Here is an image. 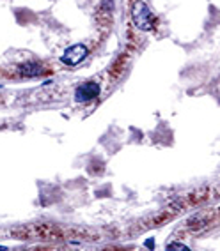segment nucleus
Wrapping results in <instances>:
<instances>
[{"label":"nucleus","mask_w":220,"mask_h":251,"mask_svg":"<svg viewBox=\"0 0 220 251\" xmlns=\"http://www.w3.org/2000/svg\"><path fill=\"white\" fill-rule=\"evenodd\" d=\"M18 73L25 78H39V76H45L46 69L37 60H27V62H23L18 66Z\"/></svg>","instance_id":"obj_4"},{"label":"nucleus","mask_w":220,"mask_h":251,"mask_svg":"<svg viewBox=\"0 0 220 251\" xmlns=\"http://www.w3.org/2000/svg\"><path fill=\"white\" fill-rule=\"evenodd\" d=\"M99 92H101L99 83H96V81H86V83L78 85L77 90H75V101L77 103H91V101L98 99Z\"/></svg>","instance_id":"obj_3"},{"label":"nucleus","mask_w":220,"mask_h":251,"mask_svg":"<svg viewBox=\"0 0 220 251\" xmlns=\"http://www.w3.org/2000/svg\"><path fill=\"white\" fill-rule=\"evenodd\" d=\"M87 55H89V48L86 45H73L61 55V62L69 66V68H75L86 60Z\"/></svg>","instance_id":"obj_2"},{"label":"nucleus","mask_w":220,"mask_h":251,"mask_svg":"<svg viewBox=\"0 0 220 251\" xmlns=\"http://www.w3.org/2000/svg\"><path fill=\"white\" fill-rule=\"evenodd\" d=\"M133 25L140 32L153 30L155 25H157V16H155V13L149 9V5L144 0H139L137 5L133 7Z\"/></svg>","instance_id":"obj_1"}]
</instances>
